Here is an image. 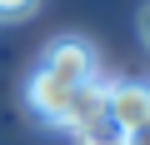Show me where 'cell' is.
<instances>
[{
  "label": "cell",
  "instance_id": "cell-1",
  "mask_svg": "<svg viewBox=\"0 0 150 145\" xmlns=\"http://www.w3.org/2000/svg\"><path fill=\"white\" fill-rule=\"evenodd\" d=\"M40 70H45L50 80L70 85V90H75V85H90V80H95V45L80 40V35H60V40L45 45Z\"/></svg>",
  "mask_w": 150,
  "mask_h": 145
},
{
  "label": "cell",
  "instance_id": "cell-2",
  "mask_svg": "<svg viewBox=\"0 0 150 145\" xmlns=\"http://www.w3.org/2000/svg\"><path fill=\"white\" fill-rule=\"evenodd\" d=\"M105 120L120 135H130L135 125H145L150 120V85L145 80H115V85H105Z\"/></svg>",
  "mask_w": 150,
  "mask_h": 145
},
{
  "label": "cell",
  "instance_id": "cell-3",
  "mask_svg": "<svg viewBox=\"0 0 150 145\" xmlns=\"http://www.w3.org/2000/svg\"><path fill=\"white\" fill-rule=\"evenodd\" d=\"M65 100H70V85L50 80L45 70L35 65V70H30V80H25V110H30L40 125H60V110H65Z\"/></svg>",
  "mask_w": 150,
  "mask_h": 145
},
{
  "label": "cell",
  "instance_id": "cell-4",
  "mask_svg": "<svg viewBox=\"0 0 150 145\" xmlns=\"http://www.w3.org/2000/svg\"><path fill=\"white\" fill-rule=\"evenodd\" d=\"M105 115V85H75L70 90V100H65V110H60V130H85L90 120H100Z\"/></svg>",
  "mask_w": 150,
  "mask_h": 145
},
{
  "label": "cell",
  "instance_id": "cell-5",
  "mask_svg": "<svg viewBox=\"0 0 150 145\" xmlns=\"http://www.w3.org/2000/svg\"><path fill=\"white\" fill-rule=\"evenodd\" d=\"M75 140H80V145H125V135L100 115V120H90L85 130H75Z\"/></svg>",
  "mask_w": 150,
  "mask_h": 145
},
{
  "label": "cell",
  "instance_id": "cell-6",
  "mask_svg": "<svg viewBox=\"0 0 150 145\" xmlns=\"http://www.w3.org/2000/svg\"><path fill=\"white\" fill-rule=\"evenodd\" d=\"M40 10V0H0V20H30Z\"/></svg>",
  "mask_w": 150,
  "mask_h": 145
},
{
  "label": "cell",
  "instance_id": "cell-7",
  "mask_svg": "<svg viewBox=\"0 0 150 145\" xmlns=\"http://www.w3.org/2000/svg\"><path fill=\"white\" fill-rule=\"evenodd\" d=\"M125 145H150V120H145V125H135V130L125 135Z\"/></svg>",
  "mask_w": 150,
  "mask_h": 145
},
{
  "label": "cell",
  "instance_id": "cell-8",
  "mask_svg": "<svg viewBox=\"0 0 150 145\" xmlns=\"http://www.w3.org/2000/svg\"><path fill=\"white\" fill-rule=\"evenodd\" d=\"M140 40H145V50H150V5L140 10Z\"/></svg>",
  "mask_w": 150,
  "mask_h": 145
}]
</instances>
